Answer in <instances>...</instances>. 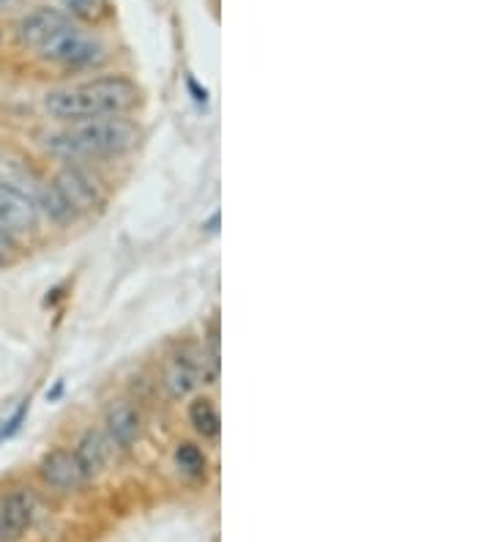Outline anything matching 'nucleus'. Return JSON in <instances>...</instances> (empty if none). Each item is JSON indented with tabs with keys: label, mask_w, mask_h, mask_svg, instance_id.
<instances>
[{
	"label": "nucleus",
	"mask_w": 492,
	"mask_h": 542,
	"mask_svg": "<svg viewBox=\"0 0 492 542\" xmlns=\"http://www.w3.org/2000/svg\"><path fill=\"white\" fill-rule=\"evenodd\" d=\"M39 474L50 488L61 490V493H72V490H77L85 482L80 463H77L74 452H69V449H52V452H47L39 463Z\"/></svg>",
	"instance_id": "obj_6"
},
{
	"label": "nucleus",
	"mask_w": 492,
	"mask_h": 542,
	"mask_svg": "<svg viewBox=\"0 0 492 542\" xmlns=\"http://www.w3.org/2000/svg\"><path fill=\"white\" fill-rule=\"evenodd\" d=\"M6 266H9V247L0 244V269H6Z\"/></svg>",
	"instance_id": "obj_19"
},
{
	"label": "nucleus",
	"mask_w": 492,
	"mask_h": 542,
	"mask_svg": "<svg viewBox=\"0 0 492 542\" xmlns=\"http://www.w3.org/2000/svg\"><path fill=\"white\" fill-rule=\"evenodd\" d=\"M189 88H192V91H195V99H197V102H203V105H205V102H208V91H205V88H203V91H200V88H197L195 77H189Z\"/></svg>",
	"instance_id": "obj_17"
},
{
	"label": "nucleus",
	"mask_w": 492,
	"mask_h": 542,
	"mask_svg": "<svg viewBox=\"0 0 492 542\" xmlns=\"http://www.w3.org/2000/svg\"><path fill=\"white\" fill-rule=\"evenodd\" d=\"M140 411L132 403H118L107 411L104 417V436L118 449H132L134 441L140 438Z\"/></svg>",
	"instance_id": "obj_7"
},
{
	"label": "nucleus",
	"mask_w": 492,
	"mask_h": 542,
	"mask_svg": "<svg viewBox=\"0 0 492 542\" xmlns=\"http://www.w3.org/2000/svg\"><path fill=\"white\" fill-rule=\"evenodd\" d=\"M28 408H31V403L25 400V403H22V406L17 408L9 419H3V422H0V441H6V438H11L17 430H20V425L25 422V414H28Z\"/></svg>",
	"instance_id": "obj_16"
},
{
	"label": "nucleus",
	"mask_w": 492,
	"mask_h": 542,
	"mask_svg": "<svg viewBox=\"0 0 492 542\" xmlns=\"http://www.w3.org/2000/svg\"><path fill=\"white\" fill-rule=\"evenodd\" d=\"M0 244H3V247H9V250H14V239H11L9 233H6L3 228H0Z\"/></svg>",
	"instance_id": "obj_18"
},
{
	"label": "nucleus",
	"mask_w": 492,
	"mask_h": 542,
	"mask_svg": "<svg viewBox=\"0 0 492 542\" xmlns=\"http://www.w3.org/2000/svg\"><path fill=\"white\" fill-rule=\"evenodd\" d=\"M33 523V501L25 490H11L9 496L0 501V532L3 540H17L31 529Z\"/></svg>",
	"instance_id": "obj_8"
},
{
	"label": "nucleus",
	"mask_w": 492,
	"mask_h": 542,
	"mask_svg": "<svg viewBox=\"0 0 492 542\" xmlns=\"http://www.w3.org/2000/svg\"><path fill=\"white\" fill-rule=\"evenodd\" d=\"M55 187L61 189V195L69 200V206L74 209V214L80 211H91L96 203H99V189L93 187V181L80 167L66 165L55 178Z\"/></svg>",
	"instance_id": "obj_9"
},
{
	"label": "nucleus",
	"mask_w": 492,
	"mask_h": 542,
	"mask_svg": "<svg viewBox=\"0 0 492 542\" xmlns=\"http://www.w3.org/2000/svg\"><path fill=\"white\" fill-rule=\"evenodd\" d=\"M110 441L104 436L102 430H85L82 438L77 441V449H74V458L80 463L82 474H85V480H91L96 477L99 471L107 466V458H110Z\"/></svg>",
	"instance_id": "obj_10"
},
{
	"label": "nucleus",
	"mask_w": 492,
	"mask_h": 542,
	"mask_svg": "<svg viewBox=\"0 0 492 542\" xmlns=\"http://www.w3.org/2000/svg\"><path fill=\"white\" fill-rule=\"evenodd\" d=\"M0 542H3V532H0Z\"/></svg>",
	"instance_id": "obj_22"
},
{
	"label": "nucleus",
	"mask_w": 492,
	"mask_h": 542,
	"mask_svg": "<svg viewBox=\"0 0 492 542\" xmlns=\"http://www.w3.org/2000/svg\"><path fill=\"white\" fill-rule=\"evenodd\" d=\"M3 36H6V31H3V25H0V44H3Z\"/></svg>",
	"instance_id": "obj_21"
},
{
	"label": "nucleus",
	"mask_w": 492,
	"mask_h": 542,
	"mask_svg": "<svg viewBox=\"0 0 492 542\" xmlns=\"http://www.w3.org/2000/svg\"><path fill=\"white\" fill-rule=\"evenodd\" d=\"M137 137L140 129L134 121L123 115H107L55 132L47 137V151L66 162L80 157H115L137 146Z\"/></svg>",
	"instance_id": "obj_2"
},
{
	"label": "nucleus",
	"mask_w": 492,
	"mask_h": 542,
	"mask_svg": "<svg viewBox=\"0 0 492 542\" xmlns=\"http://www.w3.org/2000/svg\"><path fill=\"white\" fill-rule=\"evenodd\" d=\"M175 466L189 474V477H203L205 466H208V460H205V452L192 441H184V444H178L175 447Z\"/></svg>",
	"instance_id": "obj_15"
},
{
	"label": "nucleus",
	"mask_w": 492,
	"mask_h": 542,
	"mask_svg": "<svg viewBox=\"0 0 492 542\" xmlns=\"http://www.w3.org/2000/svg\"><path fill=\"white\" fill-rule=\"evenodd\" d=\"M69 17L55 6H36L28 14H22L17 25H14V42L20 44L22 50H33L39 53L44 44L50 42L55 33L69 25Z\"/></svg>",
	"instance_id": "obj_5"
},
{
	"label": "nucleus",
	"mask_w": 492,
	"mask_h": 542,
	"mask_svg": "<svg viewBox=\"0 0 492 542\" xmlns=\"http://www.w3.org/2000/svg\"><path fill=\"white\" fill-rule=\"evenodd\" d=\"M197 384H200V376H197L195 362L184 354L173 356V362H170L167 373H164V386H167L170 397L173 400L189 397L197 389Z\"/></svg>",
	"instance_id": "obj_11"
},
{
	"label": "nucleus",
	"mask_w": 492,
	"mask_h": 542,
	"mask_svg": "<svg viewBox=\"0 0 492 542\" xmlns=\"http://www.w3.org/2000/svg\"><path fill=\"white\" fill-rule=\"evenodd\" d=\"M36 206H41L39 211H44L55 225H69V222L77 217L72 206H69V200L61 195V189L55 187V181H50L47 187L41 189L39 203H36Z\"/></svg>",
	"instance_id": "obj_13"
},
{
	"label": "nucleus",
	"mask_w": 492,
	"mask_h": 542,
	"mask_svg": "<svg viewBox=\"0 0 492 542\" xmlns=\"http://www.w3.org/2000/svg\"><path fill=\"white\" fill-rule=\"evenodd\" d=\"M189 422L203 438H216L219 428H222L219 425V411L211 403V397H197L195 403L189 406Z\"/></svg>",
	"instance_id": "obj_14"
},
{
	"label": "nucleus",
	"mask_w": 492,
	"mask_h": 542,
	"mask_svg": "<svg viewBox=\"0 0 492 542\" xmlns=\"http://www.w3.org/2000/svg\"><path fill=\"white\" fill-rule=\"evenodd\" d=\"M39 217V206L25 189L17 187L14 181H0V228L6 230L11 239L36 233Z\"/></svg>",
	"instance_id": "obj_4"
},
{
	"label": "nucleus",
	"mask_w": 492,
	"mask_h": 542,
	"mask_svg": "<svg viewBox=\"0 0 492 542\" xmlns=\"http://www.w3.org/2000/svg\"><path fill=\"white\" fill-rule=\"evenodd\" d=\"M39 58L52 66H61L66 72H85L107 58V47L99 36L82 31L74 22H69L41 47Z\"/></svg>",
	"instance_id": "obj_3"
},
{
	"label": "nucleus",
	"mask_w": 492,
	"mask_h": 542,
	"mask_svg": "<svg viewBox=\"0 0 492 542\" xmlns=\"http://www.w3.org/2000/svg\"><path fill=\"white\" fill-rule=\"evenodd\" d=\"M140 102V88L129 77L107 74L88 83L58 88L44 96V110L63 124H80L107 115H123Z\"/></svg>",
	"instance_id": "obj_1"
},
{
	"label": "nucleus",
	"mask_w": 492,
	"mask_h": 542,
	"mask_svg": "<svg viewBox=\"0 0 492 542\" xmlns=\"http://www.w3.org/2000/svg\"><path fill=\"white\" fill-rule=\"evenodd\" d=\"M17 0H0V11H9Z\"/></svg>",
	"instance_id": "obj_20"
},
{
	"label": "nucleus",
	"mask_w": 492,
	"mask_h": 542,
	"mask_svg": "<svg viewBox=\"0 0 492 542\" xmlns=\"http://www.w3.org/2000/svg\"><path fill=\"white\" fill-rule=\"evenodd\" d=\"M61 11L69 20L88 22V25H99V22L113 17V3L110 0H58Z\"/></svg>",
	"instance_id": "obj_12"
}]
</instances>
